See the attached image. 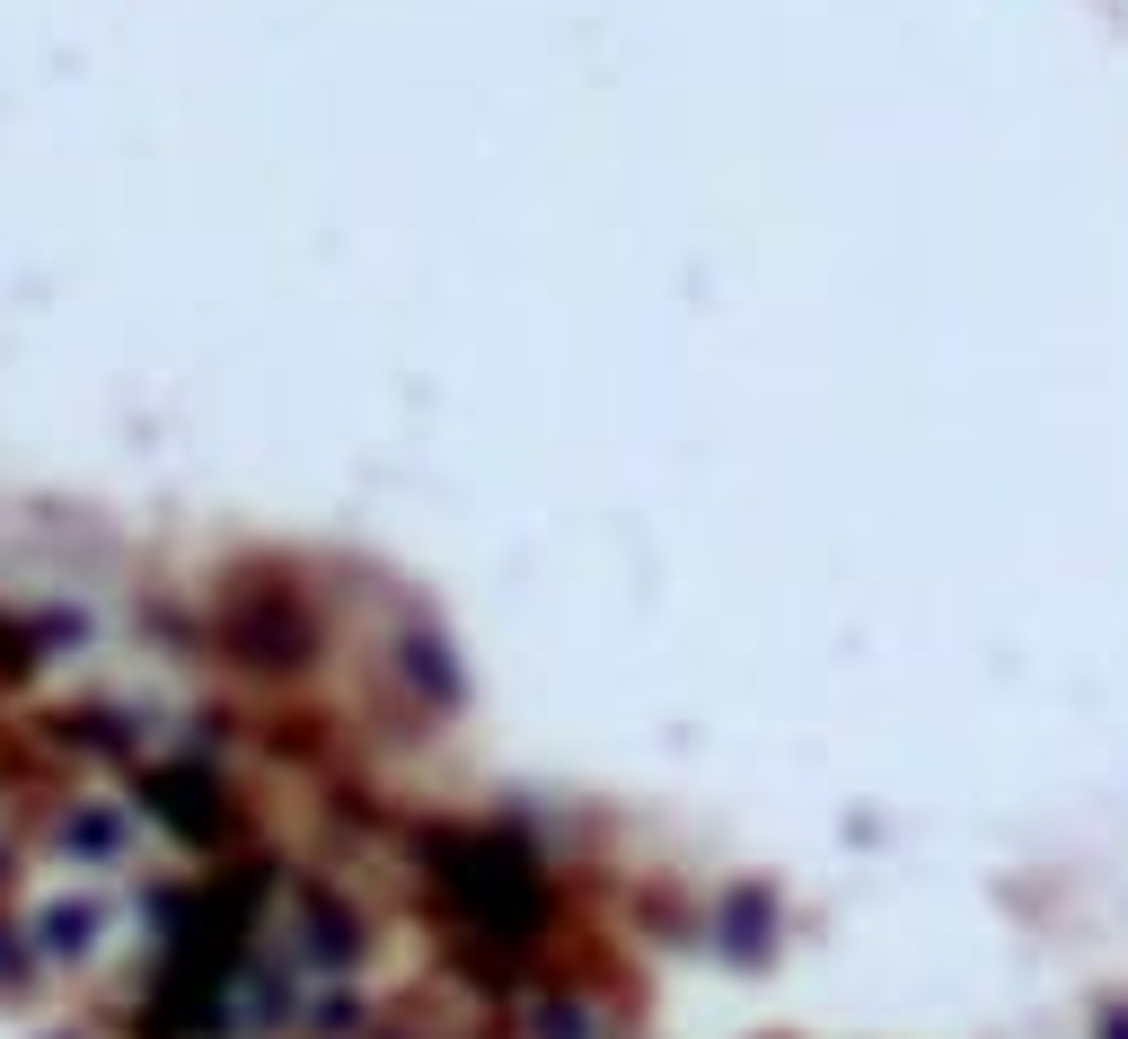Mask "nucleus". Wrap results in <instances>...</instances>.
<instances>
[{
	"label": "nucleus",
	"instance_id": "obj_1",
	"mask_svg": "<svg viewBox=\"0 0 1128 1039\" xmlns=\"http://www.w3.org/2000/svg\"><path fill=\"white\" fill-rule=\"evenodd\" d=\"M203 643L248 688H309L327 670V652H336V617H327V599L291 573V565L256 556V565H230V573L212 581Z\"/></svg>",
	"mask_w": 1128,
	"mask_h": 1039
},
{
	"label": "nucleus",
	"instance_id": "obj_2",
	"mask_svg": "<svg viewBox=\"0 0 1128 1039\" xmlns=\"http://www.w3.org/2000/svg\"><path fill=\"white\" fill-rule=\"evenodd\" d=\"M124 802L141 810V828H159L177 846V863H230V855L264 846L239 767L203 758V749H150L141 767H124Z\"/></svg>",
	"mask_w": 1128,
	"mask_h": 1039
},
{
	"label": "nucleus",
	"instance_id": "obj_3",
	"mask_svg": "<svg viewBox=\"0 0 1128 1039\" xmlns=\"http://www.w3.org/2000/svg\"><path fill=\"white\" fill-rule=\"evenodd\" d=\"M273 933L291 942V960H300L309 978H371V960H379L371 899L353 890V872H327V863H291V872H282Z\"/></svg>",
	"mask_w": 1128,
	"mask_h": 1039
},
{
	"label": "nucleus",
	"instance_id": "obj_4",
	"mask_svg": "<svg viewBox=\"0 0 1128 1039\" xmlns=\"http://www.w3.org/2000/svg\"><path fill=\"white\" fill-rule=\"evenodd\" d=\"M379 670H388V688L406 696V713H415L423 731H441V722L468 713V661H459L450 626H441L423 599H397L388 643H379Z\"/></svg>",
	"mask_w": 1128,
	"mask_h": 1039
},
{
	"label": "nucleus",
	"instance_id": "obj_5",
	"mask_svg": "<svg viewBox=\"0 0 1128 1039\" xmlns=\"http://www.w3.org/2000/svg\"><path fill=\"white\" fill-rule=\"evenodd\" d=\"M18 925H27L36 960H44V978H80V969H98V960L116 951L124 899H116L107 881H62V890H44Z\"/></svg>",
	"mask_w": 1128,
	"mask_h": 1039
},
{
	"label": "nucleus",
	"instance_id": "obj_6",
	"mask_svg": "<svg viewBox=\"0 0 1128 1039\" xmlns=\"http://www.w3.org/2000/svg\"><path fill=\"white\" fill-rule=\"evenodd\" d=\"M697 942L723 960V969H767L785 951V890L758 881V872H732L697 899Z\"/></svg>",
	"mask_w": 1128,
	"mask_h": 1039
},
{
	"label": "nucleus",
	"instance_id": "obj_7",
	"mask_svg": "<svg viewBox=\"0 0 1128 1039\" xmlns=\"http://www.w3.org/2000/svg\"><path fill=\"white\" fill-rule=\"evenodd\" d=\"M44 855L71 863L80 881H107V872H124L141 855V810L124 793H62L44 810Z\"/></svg>",
	"mask_w": 1128,
	"mask_h": 1039
},
{
	"label": "nucleus",
	"instance_id": "obj_8",
	"mask_svg": "<svg viewBox=\"0 0 1128 1039\" xmlns=\"http://www.w3.org/2000/svg\"><path fill=\"white\" fill-rule=\"evenodd\" d=\"M379 1013H388V996H379L371 978H318V987H309V1005H300V1031H291V1039H371Z\"/></svg>",
	"mask_w": 1128,
	"mask_h": 1039
},
{
	"label": "nucleus",
	"instance_id": "obj_9",
	"mask_svg": "<svg viewBox=\"0 0 1128 1039\" xmlns=\"http://www.w3.org/2000/svg\"><path fill=\"white\" fill-rule=\"evenodd\" d=\"M1094 1039H1128V1005H1102L1094 1013Z\"/></svg>",
	"mask_w": 1128,
	"mask_h": 1039
}]
</instances>
